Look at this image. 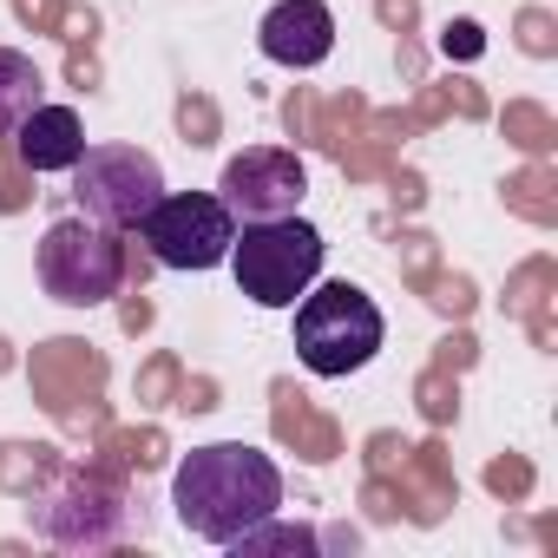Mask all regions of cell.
I'll list each match as a JSON object with an SVG mask.
<instances>
[{"label": "cell", "instance_id": "5", "mask_svg": "<svg viewBox=\"0 0 558 558\" xmlns=\"http://www.w3.org/2000/svg\"><path fill=\"white\" fill-rule=\"evenodd\" d=\"M138 243L165 269H217L236 243V217L217 191H165L138 217Z\"/></svg>", "mask_w": 558, "mask_h": 558}, {"label": "cell", "instance_id": "7", "mask_svg": "<svg viewBox=\"0 0 558 558\" xmlns=\"http://www.w3.org/2000/svg\"><path fill=\"white\" fill-rule=\"evenodd\" d=\"M310 191V165L283 145H250L223 165L217 178V197L230 204L236 223H263V217H290Z\"/></svg>", "mask_w": 558, "mask_h": 558}, {"label": "cell", "instance_id": "2", "mask_svg": "<svg viewBox=\"0 0 558 558\" xmlns=\"http://www.w3.org/2000/svg\"><path fill=\"white\" fill-rule=\"evenodd\" d=\"M388 342V323L375 310V296L362 283H349V276H336V283H316L303 290L296 303V362L323 381H342V375H362Z\"/></svg>", "mask_w": 558, "mask_h": 558}, {"label": "cell", "instance_id": "3", "mask_svg": "<svg viewBox=\"0 0 558 558\" xmlns=\"http://www.w3.org/2000/svg\"><path fill=\"white\" fill-rule=\"evenodd\" d=\"M323 230L310 217H263V223H243L236 243H230V276H236V290L256 303V310H296L303 290L323 276Z\"/></svg>", "mask_w": 558, "mask_h": 558}, {"label": "cell", "instance_id": "12", "mask_svg": "<svg viewBox=\"0 0 558 558\" xmlns=\"http://www.w3.org/2000/svg\"><path fill=\"white\" fill-rule=\"evenodd\" d=\"M323 538L310 532V525H283V519H263V525H250L243 538H230V551H316Z\"/></svg>", "mask_w": 558, "mask_h": 558}, {"label": "cell", "instance_id": "8", "mask_svg": "<svg viewBox=\"0 0 558 558\" xmlns=\"http://www.w3.org/2000/svg\"><path fill=\"white\" fill-rule=\"evenodd\" d=\"M34 532L53 538V545H66V551H99V545H112L125 532V506H119L112 486L73 473L60 493H47L34 506Z\"/></svg>", "mask_w": 558, "mask_h": 558}, {"label": "cell", "instance_id": "9", "mask_svg": "<svg viewBox=\"0 0 558 558\" xmlns=\"http://www.w3.org/2000/svg\"><path fill=\"white\" fill-rule=\"evenodd\" d=\"M256 47L276 66L310 73V66H323L336 53V14L323 8V0H276V8L263 14V27H256Z\"/></svg>", "mask_w": 558, "mask_h": 558}, {"label": "cell", "instance_id": "10", "mask_svg": "<svg viewBox=\"0 0 558 558\" xmlns=\"http://www.w3.org/2000/svg\"><path fill=\"white\" fill-rule=\"evenodd\" d=\"M14 145H21V165L40 171V178H47V171H73L80 151H86V125H80L73 106H34V112L21 119Z\"/></svg>", "mask_w": 558, "mask_h": 558}, {"label": "cell", "instance_id": "6", "mask_svg": "<svg viewBox=\"0 0 558 558\" xmlns=\"http://www.w3.org/2000/svg\"><path fill=\"white\" fill-rule=\"evenodd\" d=\"M73 197H80V217L106 230H138V217L165 197V171L138 145H86L73 165Z\"/></svg>", "mask_w": 558, "mask_h": 558}, {"label": "cell", "instance_id": "1", "mask_svg": "<svg viewBox=\"0 0 558 558\" xmlns=\"http://www.w3.org/2000/svg\"><path fill=\"white\" fill-rule=\"evenodd\" d=\"M171 506L178 525L204 545H230L269 512H283V466L250 440H210L178 460L171 473Z\"/></svg>", "mask_w": 558, "mask_h": 558}, {"label": "cell", "instance_id": "11", "mask_svg": "<svg viewBox=\"0 0 558 558\" xmlns=\"http://www.w3.org/2000/svg\"><path fill=\"white\" fill-rule=\"evenodd\" d=\"M34 106H47L40 66H34L27 53H14V47H0V138H14Z\"/></svg>", "mask_w": 558, "mask_h": 558}, {"label": "cell", "instance_id": "4", "mask_svg": "<svg viewBox=\"0 0 558 558\" xmlns=\"http://www.w3.org/2000/svg\"><path fill=\"white\" fill-rule=\"evenodd\" d=\"M40 290L66 310H99L119 296L125 283V250H119V230L93 223V217H60L47 236H40Z\"/></svg>", "mask_w": 558, "mask_h": 558}]
</instances>
